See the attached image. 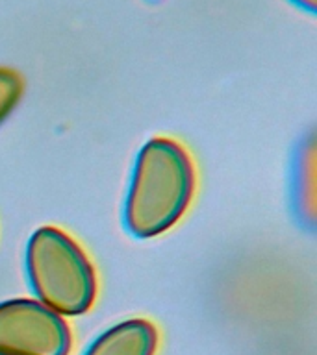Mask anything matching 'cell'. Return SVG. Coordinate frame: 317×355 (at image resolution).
<instances>
[{
	"mask_svg": "<svg viewBox=\"0 0 317 355\" xmlns=\"http://www.w3.org/2000/svg\"><path fill=\"white\" fill-rule=\"evenodd\" d=\"M197 187V172L184 144L154 137L138 154L124 205V224L139 239L169 232L186 215Z\"/></svg>",
	"mask_w": 317,
	"mask_h": 355,
	"instance_id": "6da1fadb",
	"label": "cell"
},
{
	"mask_svg": "<svg viewBox=\"0 0 317 355\" xmlns=\"http://www.w3.org/2000/svg\"><path fill=\"white\" fill-rule=\"evenodd\" d=\"M26 270L41 304L61 316H80L93 307L97 272L74 239L60 227L43 226L26 246Z\"/></svg>",
	"mask_w": 317,
	"mask_h": 355,
	"instance_id": "7a4b0ae2",
	"label": "cell"
},
{
	"mask_svg": "<svg viewBox=\"0 0 317 355\" xmlns=\"http://www.w3.org/2000/svg\"><path fill=\"white\" fill-rule=\"evenodd\" d=\"M72 333L65 316L39 300L0 304V355H69Z\"/></svg>",
	"mask_w": 317,
	"mask_h": 355,
	"instance_id": "3957f363",
	"label": "cell"
},
{
	"mask_svg": "<svg viewBox=\"0 0 317 355\" xmlns=\"http://www.w3.org/2000/svg\"><path fill=\"white\" fill-rule=\"evenodd\" d=\"M158 329L150 320L130 318L119 322L89 344L83 355H154Z\"/></svg>",
	"mask_w": 317,
	"mask_h": 355,
	"instance_id": "277c9868",
	"label": "cell"
},
{
	"mask_svg": "<svg viewBox=\"0 0 317 355\" xmlns=\"http://www.w3.org/2000/svg\"><path fill=\"white\" fill-rule=\"evenodd\" d=\"M299 198L300 209L304 211L308 220L316 216V144L310 141L302 152L299 172Z\"/></svg>",
	"mask_w": 317,
	"mask_h": 355,
	"instance_id": "5b68a950",
	"label": "cell"
},
{
	"mask_svg": "<svg viewBox=\"0 0 317 355\" xmlns=\"http://www.w3.org/2000/svg\"><path fill=\"white\" fill-rule=\"evenodd\" d=\"M24 93L21 74L8 67H0V124L11 115Z\"/></svg>",
	"mask_w": 317,
	"mask_h": 355,
	"instance_id": "8992f818",
	"label": "cell"
},
{
	"mask_svg": "<svg viewBox=\"0 0 317 355\" xmlns=\"http://www.w3.org/2000/svg\"><path fill=\"white\" fill-rule=\"evenodd\" d=\"M293 2H297V4L302 6V8H306V10H310V11L316 10V4H317V0H293Z\"/></svg>",
	"mask_w": 317,
	"mask_h": 355,
	"instance_id": "52a82bcc",
	"label": "cell"
}]
</instances>
